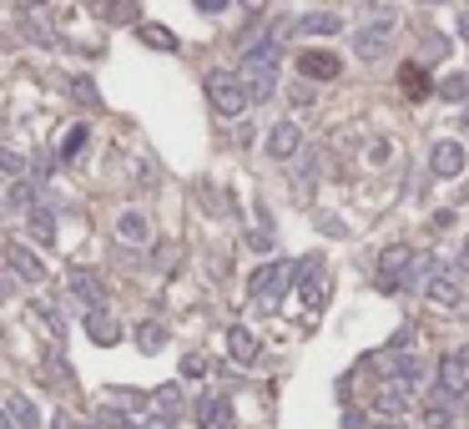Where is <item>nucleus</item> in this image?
<instances>
[{
    "instance_id": "1",
    "label": "nucleus",
    "mask_w": 469,
    "mask_h": 429,
    "mask_svg": "<svg viewBox=\"0 0 469 429\" xmlns=\"http://www.w3.org/2000/svg\"><path fill=\"white\" fill-rule=\"evenodd\" d=\"M202 91H208V101H212L218 117H248V107H252L242 77H238V71H228V66H212L208 77H202Z\"/></svg>"
},
{
    "instance_id": "2",
    "label": "nucleus",
    "mask_w": 469,
    "mask_h": 429,
    "mask_svg": "<svg viewBox=\"0 0 469 429\" xmlns=\"http://www.w3.org/2000/svg\"><path fill=\"white\" fill-rule=\"evenodd\" d=\"M369 363H379L383 379H389V384H399V389H409V394L424 384V359H419L414 349H379Z\"/></svg>"
},
{
    "instance_id": "3",
    "label": "nucleus",
    "mask_w": 469,
    "mask_h": 429,
    "mask_svg": "<svg viewBox=\"0 0 469 429\" xmlns=\"http://www.w3.org/2000/svg\"><path fill=\"white\" fill-rule=\"evenodd\" d=\"M393 36H399V21H393L389 11L373 15V21L359 26V36H353V56H359V61H383V56L393 51Z\"/></svg>"
},
{
    "instance_id": "4",
    "label": "nucleus",
    "mask_w": 469,
    "mask_h": 429,
    "mask_svg": "<svg viewBox=\"0 0 469 429\" xmlns=\"http://www.w3.org/2000/svg\"><path fill=\"white\" fill-rule=\"evenodd\" d=\"M288 283H293V263L288 258H268V263H258L248 273V293L258 298L262 309H273V293H283Z\"/></svg>"
},
{
    "instance_id": "5",
    "label": "nucleus",
    "mask_w": 469,
    "mask_h": 429,
    "mask_svg": "<svg viewBox=\"0 0 469 429\" xmlns=\"http://www.w3.org/2000/svg\"><path fill=\"white\" fill-rule=\"evenodd\" d=\"M419 268H424V263H419ZM419 268H414V248L393 242V248H383V253H379V273H373V283H379V293H393V288H404Z\"/></svg>"
},
{
    "instance_id": "6",
    "label": "nucleus",
    "mask_w": 469,
    "mask_h": 429,
    "mask_svg": "<svg viewBox=\"0 0 469 429\" xmlns=\"http://www.w3.org/2000/svg\"><path fill=\"white\" fill-rule=\"evenodd\" d=\"M464 167H469L464 142H454V137H439V142L429 147V172H434L439 182H454V177H464Z\"/></svg>"
},
{
    "instance_id": "7",
    "label": "nucleus",
    "mask_w": 469,
    "mask_h": 429,
    "mask_svg": "<svg viewBox=\"0 0 469 429\" xmlns=\"http://www.w3.org/2000/svg\"><path fill=\"white\" fill-rule=\"evenodd\" d=\"M262 152L273 157V162H293V157L303 152V127H298V121H273L268 137H262Z\"/></svg>"
},
{
    "instance_id": "8",
    "label": "nucleus",
    "mask_w": 469,
    "mask_h": 429,
    "mask_svg": "<svg viewBox=\"0 0 469 429\" xmlns=\"http://www.w3.org/2000/svg\"><path fill=\"white\" fill-rule=\"evenodd\" d=\"M424 298H429V303H439V309H459L464 283H459L454 268H449V273H439V263H429V273H424Z\"/></svg>"
},
{
    "instance_id": "9",
    "label": "nucleus",
    "mask_w": 469,
    "mask_h": 429,
    "mask_svg": "<svg viewBox=\"0 0 469 429\" xmlns=\"http://www.w3.org/2000/svg\"><path fill=\"white\" fill-rule=\"evenodd\" d=\"M293 288H298V298H303V309H318L323 303V258H303V263L293 268Z\"/></svg>"
},
{
    "instance_id": "10",
    "label": "nucleus",
    "mask_w": 469,
    "mask_h": 429,
    "mask_svg": "<svg viewBox=\"0 0 469 429\" xmlns=\"http://www.w3.org/2000/svg\"><path fill=\"white\" fill-rule=\"evenodd\" d=\"M0 253H5V268H11V273L21 278V283H41V278H46V263H41V253H31L25 242H5Z\"/></svg>"
},
{
    "instance_id": "11",
    "label": "nucleus",
    "mask_w": 469,
    "mask_h": 429,
    "mask_svg": "<svg viewBox=\"0 0 469 429\" xmlns=\"http://www.w3.org/2000/svg\"><path fill=\"white\" fill-rule=\"evenodd\" d=\"M339 71H343V61L333 51H318V46H313V51L298 56V77H303V81H333Z\"/></svg>"
},
{
    "instance_id": "12",
    "label": "nucleus",
    "mask_w": 469,
    "mask_h": 429,
    "mask_svg": "<svg viewBox=\"0 0 469 429\" xmlns=\"http://www.w3.org/2000/svg\"><path fill=\"white\" fill-rule=\"evenodd\" d=\"M66 288H71V298H76V303H87V309H101V303H107V288H101V278L91 273V268H71Z\"/></svg>"
},
{
    "instance_id": "13",
    "label": "nucleus",
    "mask_w": 469,
    "mask_h": 429,
    "mask_svg": "<svg viewBox=\"0 0 469 429\" xmlns=\"http://www.w3.org/2000/svg\"><path fill=\"white\" fill-rule=\"evenodd\" d=\"M369 409H373V414H383V419L393 424L399 414H409V389H399V384H389V379H383V384L373 389Z\"/></svg>"
},
{
    "instance_id": "14",
    "label": "nucleus",
    "mask_w": 469,
    "mask_h": 429,
    "mask_svg": "<svg viewBox=\"0 0 469 429\" xmlns=\"http://www.w3.org/2000/svg\"><path fill=\"white\" fill-rule=\"evenodd\" d=\"M454 419H459V399L429 389V399H424V424H429V429H454Z\"/></svg>"
},
{
    "instance_id": "15",
    "label": "nucleus",
    "mask_w": 469,
    "mask_h": 429,
    "mask_svg": "<svg viewBox=\"0 0 469 429\" xmlns=\"http://www.w3.org/2000/svg\"><path fill=\"white\" fill-rule=\"evenodd\" d=\"M81 329L91 333V343H117V339H121V329H117V319H111L107 303H101V309H87V313H81Z\"/></svg>"
},
{
    "instance_id": "16",
    "label": "nucleus",
    "mask_w": 469,
    "mask_h": 429,
    "mask_svg": "<svg viewBox=\"0 0 469 429\" xmlns=\"http://www.w3.org/2000/svg\"><path fill=\"white\" fill-rule=\"evenodd\" d=\"M258 353H262L258 333H252L248 323H232V329H228V359H232V363H252Z\"/></svg>"
},
{
    "instance_id": "17",
    "label": "nucleus",
    "mask_w": 469,
    "mask_h": 429,
    "mask_svg": "<svg viewBox=\"0 0 469 429\" xmlns=\"http://www.w3.org/2000/svg\"><path fill=\"white\" fill-rule=\"evenodd\" d=\"M293 31L298 36H339L343 31V15L339 11H303L293 21Z\"/></svg>"
},
{
    "instance_id": "18",
    "label": "nucleus",
    "mask_w": 469,
    "mask_h": 429,
    "mask_svg": "<svg viewBox=\"0 0 469 429\" xmlns=\"http://www.w3.org/2000/svg\"><path fill=\"white\" fill-rule=\"evenodd\" d=\"M187 414H192L202 429H218L222 419H232V404L222 394H208V399H192V409H187Z\"/></svg>"
},
{
    "instance_id": "19",
    "label": "nucleus",
    "mask_w": 469,
    "mask_h": 429,
    "mask_svg": "<svg viewBox=\"0 0 469 429\" xmlns=\"http://www.w3.org/2000/svg\"><path fill=\"white\" fill-rule=\"evenodd\" d=\"M117 238H121V242H147V238H152V222H147V212H142V208H127V212H121V218H117Z\"/></svg>"
},
{
    "instance_id": "20",
    "label": "nucleus",
    "mask_w": 469,
    "mask_h": 429,
    "mask_svg": "<svg viewBox=\"0 0 469 429\" xmlns=\"http://www.w3.org/2000/svg\"><path fill=\"white\" fill-rule=\"evenodd\" d=\"M87 142H91V127L87 121H71V127H66V137H61V162H76L81 152H87Z\"/></svg>"
},
{
    "instance_id": "21",
    "label": "nucleus",
    "mask_w": 469,
    "mask_h": 429,
    "mask_svg": "<svg viewBox=\"0 0 469 429\" xmlns=\"http://www.w3.org/2000/svg\"><path fill=\"white\" fill-rule=\"evenodd\" d=\"M5 409L15 414V424H21V429H36V424H41V409H36V399L21 394V389H11V394H5Z\"/></svg>"
},
{
    "instance_id": "22",
    "label": "nucleus",
    "mask_w": 469,
    "mask_h": 429,
    "mask_svg": "<svg viewBox=\"0 0 469 429\" xmlns=\"http://www.w3.org/2000/svg\"><path fill=\"white\" fill-rule=\"evenodd\" d=\"M25 228H31V238L41 242V248H51L56 242V212L51 208H31V222H25Z\"/></svg>"
},
{
    "instance_id": "23",
    "label": "nucleus",
    "mask_w": 469,
    "mask_h": 429,
    "mask_svg": "<svg viewBox=\"0 0 469 429\" xmlns=\"http://www.w3.org/2000/svg\"><path fill=\"white\" fill-rule=\"evenodd\" d=\"M137 36H142L152 51H177V46H182L172 31H167V26H152V21H137Z\"/></svg>"
},
{
    "instance_id": "24",
    "label": "nucleus",
    "mask_w": 469,
    "mask_h": 429,
    "mask_svg": "<svg viewBox=\"0 0 469 429\" xmlns=\"http://www.w3.org/2000/svg\"><path fill=\"white\" fill-rule=\"evenodd\" d=\"M399 87H404L414 101H424L429 91H434V87H429V77H424V66H419V61H409V66L399 71Z\"/></svg>"
},
{
    "instance_id": "25",
    "label": "nucleus",
    "mask_w": 469,
    "mask_h": 429,
    "mask_svg": "<svg viewBox=\"0 0 469 429\" xmlns=\"http://www.w3.org/2000/svg\"><path fill=\"white\" fill-rule=\"evenodd\" d=\"M434 91H439L444 101H454V107H464V101H469V77H464V71H454V77H444Z\"/></svg>"
},
{
    "instance_id": "26",
    "label": "nucleus",
    "mask_w": 469,
    "mask_h": 429,
    "mask_svg": "<svg viewBox=\"0 0 469 429\" xmlns=\"http://www.w3.org/2000/svg\"><path fill=\"white\" fill-rule=\"evenodd\" d=\"M162 343H167L162 323H142V329H137V349H142V353H162Z\"/></svg>"
},
{
    "instance_id": "27",
    "label": "nucleus",
    "mask_w": 469,
    "mask_h": 429,
    "mask_svg": "<svg viewBox=\"0 0 469 429\" xmlns=\"http://www.w3.org/2000/svg\"><path fill=\"white\" fill-rule=\"evenodd\" d=\"M208 369H212L208 353H187V359H182V379H192V384H197V379H208Z\"/></svg>"
},
{
    "instance_id": "28",
    "label": "nucleus",
    "mask_w": 469,
    "mask_h": 429,
    "mask_svg": "<svg viewBox=\"0 0 469 429\" xmlns=\"http://www.w3.org/2000/svg\"><path fill=\"white\" fill-rule=\"evenodd\" d=\"M31 182H15V188H11V198H5V208H11V212H21V208H31Z\"/></svg>"
},
{
    "instance_id": "29",
    "label": "nucleus",
    "mask_w": 469,
    "mask_h": 429,
    "mask_svg": "<svg viewBox=\"0 0 469 429\" xmlns=\"http://www.w3.org/2000/svg\"><path fill=\"white\" fill-rule=\"evenodd\" d=\"M71 97H76V101H87V107H101V97H97V87H91V81H87V77H76V81H71Z\"/></svg>"
},
{
    "instance_id": "30",
    "label": "nucleus",
    "mask_w": 469,
    "mask_h": 429,
    "mask_svg": "<svg viewBox=\"0 0 469 429\" xmlns=\"http://www.w3.org/2000/svg\"><path fill=\"white\" fill-rule=\"evenodd\" d=\"M0 167H5L11 177H25V157H21V152H11V147H0Z\"/></svg>"
},
{
    "instance_id": "31",
    "label": "nucleus",
    "mask_w": 469,
    "mask_h": 429,
    "mask_svg": "<svg viewBox=\"0 0 469 429\" xmlns=\"http://www.w3.org/2000/svg\"><path fill=\"white\" fill-rule=\"evenodd\" d=\"M107 21H137V5H131V0H111V5H107Z\"/></svg>"
},
{
    "instance_id": "32",
    "label": "nucleus",
    "mask_w": 469,
    "mask_h": 429,
    "mask_svg": "<svg viewBox=\"0 0 469 429\" xmlns=\"http://www.w3.org/2000/svg\"><path fill=\"white\" fill-rule=\"evenodd\" d=\"M192 5H197V11H202V15H222V11H228V5H232V0H192Z\"/></svg>"
},
{
    "instance_id": "33",
    "label": "nucleus",
    "mask_w": 469,
    "mask_h": 429,
    "mask_svg": "<svg viewBox=\"0 0 469 429\" xmlns=\"http://www.w3.org/2000/svg\"><path fill=\"white\" fill-rule=\"evenodd\" d=\"M389 349H414V329H409V323H404V329H399V333H393V339H389Z\"/></svg>"
},
{
    "instance_id": "34",
    "label": "nucleus",
    "mask_w": 469,
    "mask_h": 429,
    "mask_svg": "<svg viewBox=\"0 0 469 429\" xmlns=\"http://www.w3.org/2000/svg\"><path fill=\"white\" fill-rule=\"evenodd\" d=\"M11 293H15V273H5V268H0V303H5Z\"/></svg>"
},
{
    "instance_id": "35",
    "label": "nucleus",
    "mask_w": 469,
    "mask_h": 429,
    "mask_svg": "<svg viewBox=\"0 0 469 429\" xmlns=\"http://www.w3.org/2000/svg\"><path fill=\"white\" fill-rule=\"evenodd\" d=\"M369 162H389V142H373L369 147Z\"/></svg>"
},
{
    "instance_id": "36",
    "label": "nucleus",
    "mask_w": 469,
    "mask_h": 429,
    "mask_svg": "<svg viewBox=\"0 0 469 429\" xmlns=\"http://www.w3.org/2000/svg\"><path fill=\"white\" fill-rule=\"evenodd\" d=\"M454 273H459V278L469 273V242H464V248H459V258H454Z\"/></svg>"
},
{
    "instance_id": "37",
    "label": "nucleus",
    "mask_w": 469,
    "mask_h": 429,
    "mask_svg": "<svg viewBox=\"0 0 469 429\" xmlns=\"http://www.w3.org/2000/svg\"><path fill=\"white\" fill-rule=\"evenodd\" d=\"M293 101H298V107H308V101H313V87H308V81H303V87H293Z\"/></svg>"
},
{
    "instance_id": "38",
    "label": "nucleus",
    "mask_w": 469,
    "mask_h": 429,
    "mask_svg": "<svg viewBox=\"0 0 469 429\" xmlns=\"http://www.w3.org/2000/svg\"><path fill=\"white\" fill-rule=\"evenodd\" d=\"M242 11H248V15H262V11H268V0H242Z\"/></svg>"
},
{
    "instance_id": "39",
    "label": "nucleus",
    "mask_w": 469,
    "mask_h": 429,
    "mask_svg": "<svg viewBox=\"0 0 469 429\" xmlns=\"http://www.w3.org/2000/svg\"><path fill=\"white\" fill-rule=\"evenodd\" d=\"M459 36H464V41H469V11L459 15Z\"/></svg>"
},
{
    "instance_id": "40",
    "label": "nucleus",
    "mask_w": 469,
    "mask_h": 429,
    "mask_svg": "<svg viewBox=\"0 0 469 429\" xmlns=\"http://www.w3.org/2000/svg\"><path fill=\"white\" fill-rule=\"evenodd\" d=\"M0 429H15V424H11V419H5V409H0Z\"/></svg>"
},
{
    "instance_id": "41",
    "label": "nucleus",
    "mask_w": 469,
    "mask_h": 429,
    "mask_svg": "<svg viewBox=\"0 0 469 429\" xmlns=\"http://www.w3.org/2000/svg\"><path fill=\"white\" fill-rule=\"evenodd\" d=\"M218 429H238V424H232V419H222V424H218Z\"/></svg>"
},
{
    "instance_id": "42",
    "label": "nucleus",
    "mask_w": 469,
    "mask_h": 429,
    "mask_svg": "<svg viewBox=\"0 0 469 429\" xmlns=\"http://www.w3.org/2000/svg\"><path fill=\"white\" fill-rule=\"evenodd\" d=\"M419 5H444V0H419Z\"/></svg>"
},
{
    "instance_id": "43",
    "label": "nucleus",
    "mask_w": 469,
    "mask_h": 429,
    "mask_svg": "<svg viewBox=\"0 0 469 429\" xmlns=\"http://www.w3.org/2000/svg\"><path fill=\"white\" fill-rule=\"evenodd\" d=\"M373 429H399V424H373Z\"/></svg>"
},
{
    "instance_id": "44",
    "label": "nucleus",
    "mask_w": 469,
    "mask_h": 429,
    "mask_svg": "<svg viewBox=\"0 0 469 429\" xmlns=\"http://www.w3.org/2000/svg\"><path fill=\"white\" fill-rule=\"evenodd\" d=\"M464 121H469V101H464Z\"/></svg>"
},
{
    "instance_id": "45",
    "label": "nucleus",
    "mask_w": 469,
    "mask_h": 429,
    "mask_svg": "<svg viewBox=\"0 0 469 429\" xmlns=\"http://www.w3.org/2000/svg\"><path fill=\"white\" fill-rule=\"evenodd\" d=\"M152 429H162V424H152Z\"/></svg>"
}]
</instances>
